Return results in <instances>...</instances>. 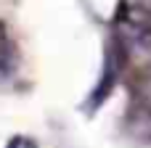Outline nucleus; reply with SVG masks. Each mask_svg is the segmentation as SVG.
<instances>
[{
    "label": "nucleus",
    "instance_id": "nucleus-1",
    "mask_svg": "<svg viewBox=\"0 0 151 148\" xmlns=\"http://www.w3.org/2000/svg\"><path fill=\"white\" fill-rule=\"evenodd\" d=\"M8 148H35V143H32V140H27V138H13Z\"/></svg>",
    "mask_w": 151,
    "mask_h": 148
}]
</instances>
